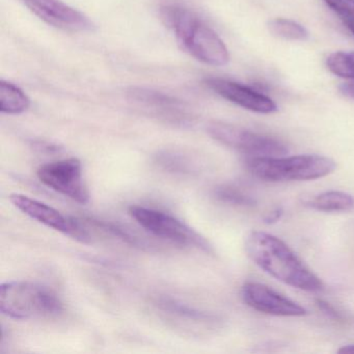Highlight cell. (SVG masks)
Here are the masks:
<instances>
[{
	"label": "cell",
	"mask_w": 354,
	"mask_h": 354,
	"mask_svg": "<svg viewBox=\"0 0 354 354\" xmlns=\"http://www.w3.org/2000/svg\"><path fill=\"white\" fill-rule=\"evenodd\" d=\"M130 102L147 115L173 126L192 125L194 117L187 104L152 88L136 86L127 92Z\"/></svg>",
	"instance_id": "cell-7"
},
{
	"label": "cell",
	"mask_w": 354,
	"mask_h": 354,
	"mask_svg": "<svg viewBox=\"0 0 354 354\" xmlns=\"http://www.w3.org/2000/svg\"><path fill=\"white\" fill-rule=\"evenodd\" d=\"M205 84L221 98L248 111L264 115L273 113L277 111V104L272 99L250 86L223 78L215 77L207 78Z\"/></svg>",
	"instance_id": "cell-12"
},
{
	"label": "cell",
	"mask_w": 354,
	"mask_h": 354,
	"mask_svg": "<svg viewBox=\"0 0 354 354\" xmlns=\"http://www.w3.org/2000/svg\"><path fill=\"white\" fill-rule=\"evenodd\" d=\"M337 352L339 353H354V344L353 345L343 346V347L337 350Z\"/></svg>",
	"instance_id": "cell-25"
},
{
	"label": "cell",
	"mask_w": 354,
	"mask_h": 354,
	"mask_svg": "<svg viewBox=\"0 0 354 354\" xmlns=\"http://www.w3.org/2000/svg\"><path fill=\"white\" fill-rule=\"evenodd\" d=\"M316 304L319 310H320L325 316L328 317V318L337 321H341L342 319H343L342 315L339 314V313L335 310V306H331L329 302L325 301V300L323 299H317Z\"/></svg>",
	"instance_id": "cell-22"
},
{
	"label": "cell",
	"mask_w": 354,
	"mask_h": 354,
	"mask_svg": "<svg viewBox=\"0 0 354 354\" xmlns=\"http://www.w3.org/2000/svg\"><path fill=\"white\" fill-rule=\"evenodd\" d=\"M160 16L188 55L215 67L229 63V51L225 43L194 12L180 6L167 5L161 8Z\"/></svg>",
	"instance_id": "cell-2"
},
{
	"label": "cell",
	"mask_w": 354,
	"mask_h": 354,
	"mask_svg": "<svg viewBox=\"0 0 354 354\" xmlns=\"http://www.w3.org/2000/svg\"><path fill=\"white\" fill-rule=\"evenodd\" d=\"M326 66L335 75L354 80V51L333 53L327 57Z\"/></svg>",
	"instance_id": "cell-16"
},
{
	"label": "cell",
	"mask_w": 354,
	"mask_h": 354,
	"mask_svg": "<svg viewBox=\"0 0 354 354\" xmlns=\"http://www.w3.org/2000/svg\"><path fill=\"white\" fill-rule=\"evenodd\" d=\"M207 130L213 140L248 157L283 156L289 152L283 142L272 136L257 133L231 124L214 122Z\"/></svg>",
	"instance_id": "cell-6"
},
{
	"label": "cell",
	"mask_w": 354,
	"mask_h": 354,
	"mask_svg": "<svg viewBox=\"0 0 354 354\" xmlns=\"http://www.w3.org/2000/svg\"><path fill=\"white\" fill-rule=\"evenodd\" d=\"M156 161L163 169L171 173L189 174L194 169V163L188 157L171 151L160 153Z\"/></svg>",
	"instance_id": "cell-17"
},
{
	"label": "cell",
	"mask_w": 354,
	"mask_h": 354,
	"mask_svg": "<svg viewBox=\"0 0 354 354\" xmlns=\"http://www.w3.org/2000/svg\"><path fill=\"white\" fill-rule=\"evenodd\" d=\"M63 304L48 288L32 281H7L0 286V310L16 320L57 316Z\"/></svg>",
	"instance_id": "cell-4"
},
{
	"label": "cell",
	"mask_w": 354,
	"mask_h": 354,
	"mask_svg": "<svg viewBox=\"0 0 354 354\" xmlns=\"http://www.w3.org/2000/svg\"><path fill=\"white\" fill-rule=\"evenodd\" d=\"M267 26L273 36L283 40L306 41L308 38V32L306 28L293 20L277 18V19L270 20Z\"/></svg>",
	"instance_id": "cell-15"
},
{
	"label": "cell",
	"mask_w": 354,
	"mask_h": 354,
	"mask_svg": "<svg viewBox=\"0 0 354 354\" xmlns=\"http://www.w3.org/2000/svg\"><path fill=\"white\" fill-rule=\"evenodd\" d=\"M26 8L45 24L68 30V32H88L94 28L88 16L62 0H21Z\"/></svg>",
	"instance_id": "cell-10"
},
{
	"label": "cell",
	"mask_w": 354,
	"mask_h": 354,
	"mask_svg": "<svg viewBox=\"0 0 354 354\" xmlns=\"http://www.w3.org/2000/svg\"><path fill=\"white\" fill-rule=\"evenodd\" d=\"M281 215H283V209L275 208L274 210L271 211L269 214H267L266 216H265L264 221L265 223H268V225L277 223V221H279V219H281Z\"/></svg>",
	"instance_id": "cell-23"
},
{
	"label": "cell",
	"mask_w": 354,
	"mask_h": 354,
	"mask_svg": "<svg viewBox=\"0 0 354 354\" xmlns=\"http://www.w3.org/2000/svg\"><path fill=\"white\" fill-rule=\"evenodd\" d=\"M346 28H347L348 30H349L350 32H351V34L354 35V24H347V26H346Z\"/></svg>",
	"instance_id": "cell-26"
},
{
	"label": "cell",
	"mask_w": 354,
	"mask_h": 354,
	"mask_svg": "<svg viewBox=\"0 0 354 354\" xmlns=\"http://www.w3.org/2000/svg\"><path fill=\"white\" fill-rule=\"evenodd\" d=\"M129 214L140 227L153 235L182 246H194L205 252L212 248L200 234L169 213L142 206H131Z\"/></svg>",
	"instance_id": "cell-5"
},
{
	"label": "cell",
	"mask_w": 354,
	"mask_h": 354,
	"mask_svg": "<svg viewBox=\"0 0 354 354\" xmlns=\"http://www.w3.org/2000/svg\"><path fill=\"white\" fill-rule=\"evenodd\" d=\"M339 92L344 95V96L348 97V98L353 99L354 100V82H347V84H343L339 86Z\"/></svg>",
	"instance_id": "cell-24"
},
{
	"label": "cell",
	"mask_w": 354,
	"mask_h": 354,
	"mask_svg": "<svg viewBox=\"0 0 354 354\" xmlns=\"http://www.w3.org/2000/svg\"><path fill=\"white\" fill-rule=\"evenodd\" d=\"M306 206L321 212H346L354 208V198L347 192L331 190L306 201Z\"/></svg>",
	"instance_id": "cell-13"
},
{
	"label": "cell",
	"mask_w": 354,
	"mask_h": 354,
	"mask_svg": "<svg viewBox=\"0 0 354 354\" xmlns=\"http://www.w3.org/2000/svg\"><path fill=\"white\" fill-rule=\"evenodd\" d=\"M90 223L96 225V227H100L102 231L107 232V233L111 234V235L115 236V237L123 240L126 243L136 246L140 245V241L138 238H136L134 235L132 236L129 232L126 231L125 229L119 227L118 225H115V223H106V221H94V219L90 221Z\"/></svg>",
	"instance_id": "cell-21"
},
{
	"label": "cell",
	"mask_w": 354,
	"mask_h": 354,
	"mask_svg": "<svg viewBox=\"0 0 354 354\" xmlns=\"http://www.w3.org/2000/svg\"><path fill=\"white\" fill-rule=\"evenodd\" d=\"M214 196L217 200L225 204L238 207L256 206V201L239 188L231 185H221L215 188Z\"/></svg>",
	"instance_id": "cell-18"
},
{
	"label": "cell",
	"mask_w": 354,
	"mask_h": 354,
	"mask_svg": "<svg viewBox=\"0 0 354 354\" xmlns=\"http://www.w3.org/2000/svg\"><path fill=\"white\" fill-rule=\"evenodd\" d=\"M159 306L161 310H165L169 314L176 315L182 319H187L192 321H207L210 319L209 315L196 310L187 304H181V302L176 301L174 299H161L159 301Z\"/></svg>",
	"instance_id": "cell-19"
},
{
	"label": "cell",
	"mask_w": 354,
	"mask_h": 354,
	"mask_svg": "<svg viewBox=\"0 0 354 354\" xmlns=\"http://www.w3.org/2000/svg\"><path fill=\"white\" fill-rule=\"evenodd\" d=\"M39 180L57 194H63L80 204H86L90 198L82 176L80 159L68 158L42 165L37 171Z\"/></svg>",
	"instance_id": "cell-8"
},
{
	"label": "cell",
	"mask_w": 354,
	"mask_h": 354,
	"mask_svg": "<svg viewBox=\"0 0 354 354\" xmlns=\"http://www.w3.org/2000/svg\"><path fill=\"white\" fill-rule=\"evenodd\" d=\"M30 106V99L19 88L10 82H0V111L7 115H20Z\"/></svg>",
	"instance_id": "cell-14"
},
{
	"label": "cell",
	"mask_w": 354,
	"mask_h": 354,
	"mask_svg": "<svg viewBox=\"0 0 354 354\" xmlns=\"http://www.w3.org/2000/svg\"><path fill=\"white\" fill-rule=\"evenodd\" d=\"M242 299L250 308L277 317H302L308 310L264 283H246L241 290Z\"/></svg>",
	"instance_id": "cell-11"
},
{
	"label": "cell",
	"mask_w": 354,
	"mask_h": 354,
	"mask_svg": "<svg viewBox=\"0 0 354 354\" xmlns=\"http://www.w3.org/2000/svg\"><path fill=\"white\" fill-rule=\"evenodd\" d=\"M345 26L354 24V0H323Z\"/></svg>",
	"instance_id": "cell-20"
},
{
	"label": "cell",
	"mask_w": 354,
	"mask_h": 354,
	"mask_svg": "<svg viewBox=\"0 0 354 354\" xmlns=\"http://www.w3.org/2000/svg\"><path fill=\"white\" fill-rule=\"evenodd\" d=\"M10 201L18 210L38 223L84 243L90 241V235L77 221L65 216L53 207L21 194H12Z\"/></svg>",
	"instance_id": "cell-9"
},
{
	"label": "cell",
	"mask_w": 354,
	"mask_h": 354,
	"mask_svg": "<svg viewBox=\"0 0 354 354\" xmlns=\"http://www.w3.org/2000/svg\"><path fill=\"white\" fill-rule=\"evenodd\" d=\"M245 167L250 174L265 182L310 181L330 175L337 163L320 155L291 157H248Z\"/></svg>",
	"instance_id": "cell-3"
},
{
	"label": "cell",
	"mask_w": 354,
	"mask_h": 354,
	"mask_svg": "<svg viewBox=\"0 0 354 354\" xmlns=\"http://www.w3.org/2000/svg\"><path fill=\"white\" fill-rule=\"evenodd\" d=\"M248 258L277 281L306 292L324 290L323 281L279 238L252 231L244 240Z\"/></svg>",
	"instance_id": "cell-1"
}]
</instances>
